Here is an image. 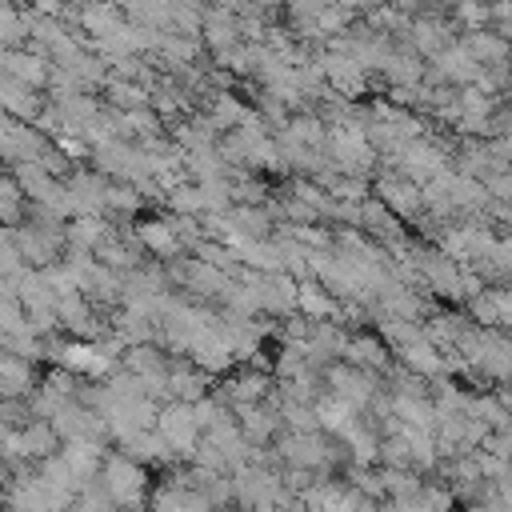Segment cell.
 Listing matches in <instances>:
<instances>
[{"mask_svg": "<svg viewBox=\"0 0 512 512\" xmlns=\"http://www.w3.org/2000/svg\"><path fill=\"white\" fill-rule=\"evenodd\" d=\"M396 360H404L408 368H416V372L428 376V380L440 376V372H448V368H444V352H440L428 336H416V340L400 344V348H396Z\"/></svg>", "mask_w": 512, "mask_h": 512, "instance_id": "cell-10", "label": "cell"}, {"mask_svg": "<svg viewBox=\"0 0 512 512\" xmlns=\"http://www.w3.org/2000/svg\"><path fill=\"white\" fill-rule=\"evenodd\" d=\"M104 200H108V216L112 220H128V216H136L148 200H144V192L132 184V180H108V188H104Z\"/></svg>", "mask_w": 512, "mask_h": 512, "instance_id": "cell-14", "label": "cell"}, {"mask_svg": "<svg viewBox=\"0 0 512 512\" xmlns=\"http://www.w3.org/2000/svg\"><path fill=\"white\" fill-rule=\"evenodd\" d=\"M380 464H388V468H412V444H408L404 432L380 436Z\"/></svg>", "mask_w": 512, "mask_h": 512, "instance_id": "cell-21", "label": "cell"}, {"mask_svg": "<svg viewBox=\"0 0 512 512\" xmlns=\"http://www.w3.org/2000/svg\"><path fill=\"white\" fill-rule=\"evenodd\" d=\"M40 372H36V360L20 356V352H0V396H32L40 388Z\"/></svg>", "mask_w": 512, "mask_h": 512, "instance_id": "cell-6", "label": "cell"}, {"mask_svg": "<svg viewBox=\"0 0 512 512\" xmlns=\"http://www.w3.org/2000/svg\"><path fill=\"white\" fill-rule=\"evenodd\" d=\"M112 508H120V504H116L112 488L104 484V476H88L76 492V512H112Z\"/></svg>", "mask_w": 512, "mask_h": 512, "instance_id": "cell-18", "label": "cell"}, {"mask_svg": "<svg viewBox=\"0 0 512 512\" xmlns=\"http://www.w3.org/2000/svg\"><path fill=\"white\" fill-rule=\"evenodd\" d=\"M288 132H292L296 140H304L308 148H324V152H328V132H332V124H328L316 108H308V112H292Z\"/></svg>", "mask_w": 512, "mask_h": 512, "instance_id": "cell-17", "label": "cell"}, {"mask_svg": "<svg viewBox=\"0 0 512 512\" xmlns=\"http://www.w3.org/2000/svg\"><path fill=\"white\" fill-rule=\"evenodd\" d=\"M460 44H464L480 64L512 60V40H508L504 32H496L492 24H488V28H464V32H460Z\"/></svg>", "mask_w": 512, "mask_h": 512, "instance_id": "cell-9", "label": "cell"}, {"mask_svg": "<svg viewBox=\"0 0 512 512\" xmlns=\"http://www.w3.org/2000/svg\"><path fill=\"white\" fill-rule=\"evenodd\" d=\"M372 192H376L392 212H400L408 224L424 212V184L408 180L404 172H380V176L372 180Z\"/></svg>", "mask_w": 512, "mask_h": 512, "instance_id": "cell-2", "label": "cell"}, {"mask_svg": "<svg viewBox=\"0 0 512 512\" xmlns=\"http://www.w3.org/2000/svg\"><path fill=\"white\" fill-rule=\"evenodd\" d=\"M4 76H16L24 84H36V88H48V76H52V60L36 48H4Z\"/></svg>", "mask_w": 512, "mask_h": 512, "instance_id": "cell-8", "label": "cell"}, {"mask_svg": "<svg viewBox=\"0 0 512 512\" xmlns=\"http://www.w3.org/2000/svg\"><path fill=\"white\" fill-rule=\"evenodd\" d=\"M320 64H324V72H328V84L336 88V92H344V96H372V72L356 60V56H348V52H320Z\"/></svg>", "mask_w": 512, "mask_h": 512, "instance_id": "cell-3", "label": "cell"}, {"mask_svg": "<svg viewBox=\"0 0 512 512\" xmlns=\"http://www.w3.org/2000/svg\"><path fill=\"white\" fill-rule=\"evenodd\" d=\"M0 328L4 336H16L28 328V304L20 296H4V308H0Z\"/></svg>", "mask_w": 512, "mask_h": 512, "instance_id": "cell-23", "label": "cell"}, {"mask_svg": "<svg viewBox=\"0 0 512 512\" xmlns=\"http://www.w3.org/2000/svg\"><path fill=\"white\" fill-rule=\"evenodd\" d=\"M0 100H4V112H12V116H20V120H28V124H36V116L48 108V88H36V84H24V80H16V76H4L0 80Z\"/></svg>", "mask_w": 512, "mask_h": 512, "instance_id": "cell-5", "label": "cell"}, {"mask_svg": "<svg viewBox=\"0 0 512 512\" xmlns=\"http://www.w3.org/2000/svg\"><path fill=\"white\" fill-rule=\"evenodd\" d=\"M136 236H140V244L148 248V256H160V260L188 252V244H184L180 232L172 228L168 212H164V216H148V220H140V224H136Z\"/></svg>", "mask_w": 512, "mask_h": 512, "instance_id": "cell-7", "label": "cell"}, {"mask_svg": "<svg viewBox=\"0 0 512 512\" xmlns=\"http://www.w3.org/2000/svg\"><path fill=\"white\" fill-rule=\"evenodd\" d=\"M100 476L112 488V496H116L120 508H148L152 504V496H148V464L144 460H136V456H128V452L116 448V452L104 456Z\"/></svg>", "mask_w": 512, "mask_h": 512, "instance_id": "cell-1", "label": "cell"}, {"mask_svg": "<svg viewBox=\"0 0 512 512\" xmlns=\"http://www.w3.org/2000/svg\"><path fill=\"white\" fill-rule=\"evenodd\" d=\"M464 308H468V316H472V320H476L480 328H492V324H500V304H496L492 288H484L480 296L464 300Z\"/></svg>", "mask_w": 512, "mask_h": 512, "instance_id": "cell-22", "label": "cell"}, {"mask_svg": "<svg viewBox=\"0 0 512 512\" xmlns=\"http://www.w3.org/2000/svg\"><path fill=\"white\" fill-rule=\"evenodd\" d=\"M328 0H284V20L288 24H300V20H312L324 12Z\"/></svg>", "mask_w": 512, "mask_h": 512, "instance_id": "cell-24", "label": "cell"}, {"mask_svg": "<svg viewBox=\"0 0 512 512\" xmlns=\"http://www.w3.org/2000/svg\"><path fill=\"white\" fill-rule=\"evenodd\" d=\"M484 184H488V192H492L496 200H512V168L488 172V176H484Z\"/></svg>", "mask_w": 512, "mask_h": 512, "instance_id": "cell-25", "label": "cell"}, {"mask_svg": "<svg viewBox=\"0 0 512 512\" xmlns=\"http://www.w3.org/2000/svg\"><path fill=\"white\" fill-rule=\"evenodd\" d=\"M376 244H384L388 252H396V248H404L412 236H408V228H404V216L400 212H392L380 196H368L364 200V224H360Z\"/></svg>", "mask_w": 512, "mask_h": 512, "instance_id": "cell-4", "label": "cell"}, {"mask_svg": "<svg viewBox=\"0 0 512 512\" xmlns=\"http://www.w3.org/2000/svg\"><path fill=\"white\" fill-rule=\"evenodd\" d=\"M60 448H64V436L56 432L52 420L36 416L32 424H24V456H28V460H44V456H52V452H60Z\"/></svg>", "mask_w": 512, "mask_h": 512, "instance_id": "cell-13", "label": "cell"}, {"mask_svg": "<svg viewBox=\"0 0 512 512\" xmlns=\"http://www.w3.org/2000/svg\"><path fill=\"white\" fill-rule=\"evenodd\" d=\"M100 96H104L112 108H120V112H132V108L152 104V88L140 84V80H124V76H108V84L100 88Z\"/></svg>", "mask_w": 512, "mask_h": 512, "instance_id": "cell-12", "label": "cell"}, {"mask_svg": "<svg viewBox=\"0 0 512 512\" xmlns=\"http://www.w3.org/2000/svg\"><path fill=\"white\" fill-rule=\"evenodd\" d=\"M228 216H232V232H240V236H248V240H268L272 232H276V220H272V212L264 208V204H232L228 208Z\"/></svg>", "mask_w": 512, "mask_h": 512, "instance_id": "cell-11", "label": "cell"}, {"mask_svg": "<svg viewBox=\"0 0 512 512\" xmlns=\"http://www.w3.org/2000/svg\"><path fill=\"white\" fill-rule=\"evenodd\" d=\"M492 260L504 268V272H512V232H500V240H496V252H492Z\"/></svg>", "mask_w": 512, "mask_h": 512, "instance_id": "cell-26", "label": "cell"}, {"mask_svg": "<svg viewBox=\"0 0 512 512\" xmlns=\"http://www.w3.org/2000/svg\"><path fill=\"white\" fill-rule=\"evenodd\" d=\"M448 16L460 32L464 28H488L492 24V0H456V4H448Z\"/></svg>", "mask_w": 512, "mask_h": 512, "instance_id": "cell-20", "label": "cell"}, {"mask_svg": "<svg viewBox=\"0 0 512 512\" xmlns=\"http://www.w3.org/2000/svg\"><path fill=\"white\" fill-rule=\"evenodd\" d=\"M164 208H168V212H192V216L208 212V200H204V188H200V180H184V184L168 188V200H164Z\"/></svg>", "mask_w": 512, "mask_h": 512, "instance_id": "cell-19", "label": "cell"}, {"mask_svg": "<svg viewBox=\"0 0 512 512\" xmlns=\"http://www.w3.org/2000/svg\"><path fill=\"white\" fill-rule=\"evenodd\" d=\"M204 112L228 132V128H236V124H244V116L252 112V104H244V100L236 96V88H224V92H212V100H208Z\"/></svg>", "mask_w": 512, "mask_h": 512, "instance_id": "cell-16", "label": "cell"}, {"mask_svg": "<svg viewBox=\"0 0 512 512\" xmlns=\"http://www.w3.org/2000/svg\"><path fill=\"white\" fill-rule=\"evenodd\" d=\"M316 416H320V428L324 432H332V436H340L356 416H360V408L352 404V400H344V396H336V392H324L320 400H316Z\"/></svg>", "mask_w": 512, "mask_h": 512, "instance_id": "cell-15", "label": "cell"}]
</instances>
